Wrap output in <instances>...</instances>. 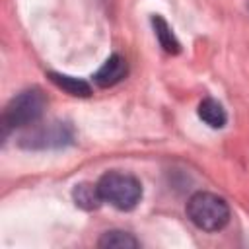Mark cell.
<instances>
[{"label": "cell", "mask_w": 249, "mask_h": 249, "mask_svg": "<svg viewBox=\"0 0 249 249\" xmlns=\"http://www.w3.org/2000/svg\"><path fill=\"white\" fill-rule=\"evenodd\" d=\"M152 23H154L156 37H158L160 45L163 47V51L169 53V54H177L179 53V41L175 39V35L171 31V27L167 25V21L161 16H154L152 18Z\"/></svg>", "instance_id": "30bf717a"}, {"label": "cell", "mask_w": 249, "mask_h": 249, "mask_svg": "<svg viewBox=\"0 0 249 249\" xmlns=\"http://www.w3.org/2000/svg\"><path fill=\"white\" fill-rule=\"evenodd\" d=\"M189 220L202 231H218L230 222L228 202L214 193H195L187 202Z\"/></svg>", "instance_id": "6da1fadb"}, {"label": "cell", "mask_w": 249, "mask_h": 249, "mask_svg": "<svg viewBox=\"0 0 249 249\" xmlns=\"http://www.w3.org/2000/svg\"><path fill=\"white\" fill-rule=\"evenodd\" d=\"M72 142V128L66 123H47L39 124L33 130L25 132L19 140L23 148L29 150H47V148H62Z\"/></svg>", "instance_id": "277c9868"}, {"label": "cell", "mask_w": 249, "mask_h": 249, "mask_svg": "<svg viewBox=\"0 0 249 249\" xmlns=\"http://www.w3.org/2000/svg\"><path fill=\"white\" fill-rule=\"evenodd\" d=\"M128 72V66H126V60L121 56V54H111L103 66L93 74V82L99 86V88H111L115 84H119Z\"/></svg>", "instance_id": "5b68a950"}, {"label": "cell", "mask_w": 249, "mask_h": 249, "mask_svg": "<svg viewBox=\"0 0 249 249\" xmlns=\"http://www.w3.org/2000/svg\"><path fill=\"white\" fill-rule=\"evenodd\" d=\"M49 80L64 89L68 95H74V97H89L91 95V86L80 78H74V76H66V74H58V72H49Z\"/></svg>", "instance_id": "52a82bcc"}, {"label": "cell", "mask_w": 249, "mask_h": 249, "mask_svg": "<svg viewBox=\"0 0 249 249\" xmlns=\"http://www.w3.org/2000/svg\"><path fill=\"white\" fill-rule=\"evenodd\" d=\"M72 198L76 202V206L84 208V210H95L101 206L103 196L99 193L97 183H78L72 191Z\"/></svg>", "instance_id": "8992f818"}, {"label": "cell", "mask_w": 249, "mask_h": 249, "mask_svg": "<svg viewBox=\"0 0 249 249\" xmlns=\"http://www.w3.org/2000/svg\"><path fill=\"white\" fill-rule=\"evenodd\" d=\"M138 245H140V241L132 233L123 231V230L105 231L97 241V247H103V249H132Z\"/></svg>", "instance_id": "9c48e42d"}, {"label": "cell", "mask_w": 249, "mask_h": 249, "mask_svg": "<svg viewBox=\"0 0 249 249\" xmlns=\"http://www.w3.org/2000/svg\"><path fill=\"white\" fill-rule=\"evenodd\" d=\"M47 107V97L39 88H29L18 93L4 109L2 123L6 128H23L35 124Z\"/></svg>", "instance_id": "3957f363"}, {"label": "cell", "mask_w": 249, "mask_h": 249, "mask_svg": "<svg viewBox=\"0 0 249 249\" xmlns=\"http://www.w3.org/2000/svg\"><path fill=\"white\" fill-rule=\"evenodd\" d=\"M198 117L200 121H204L210 128H222L228 121L226 109L222 107V103H218L212 97H206L198 103Z\"/></svg>", "instance_id": "ba28073f"}, {"label": "cell", "mask_w": 249, "mask_h": 249, "mask_svg": "<svg viewBox=\"0 0 249 249\" xmlns=\"http://www.w3.org/2000/svg\"><path fill=\"white\" fill-rule=\"evenodd\" d=\"M103 202H109L117 210H132L142 198L140 181L123 171H107L97 181Z\"/></svg>", "instance_id": "7a4b0ae2"}]
</instances>
